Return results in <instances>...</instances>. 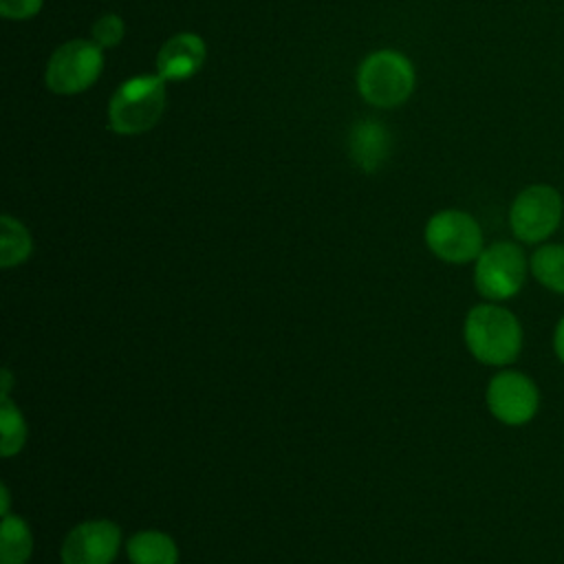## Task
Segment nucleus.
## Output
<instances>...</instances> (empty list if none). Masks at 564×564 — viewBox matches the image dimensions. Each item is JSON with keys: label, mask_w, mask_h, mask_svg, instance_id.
<instances>
[{"label": "nucleus", "mask_w": 564, "mask_h": 564, "mask_svg": "<svg viewBox=\"0 0 564 564\" xmlns=\"http://www.w3.org/2000/svg\"><path fill=\"white\" fill-rule=\"evenodd\" d=\"M529 273L546 291L564 295V245L544 242L529 258Z\"/></svg>", "instance_id": "13"}, {"label": "nucleus", "mask_w": 564, "mask_h": 564, "mask_svg": "<svg viewBox=\"0 0 564 564\" xmlns=\"http://www.w3.org/2000/svg\"><path fill=\"white\" fill-rule=\"evenodd\" d=\"M44 0H0V13L7 20H31L40 13Z\"/></svg>", "instance_id": "18"}, {"label": "nucleus", "mask_w": 564, "mask_h": 564, "mask_svg": "<svg viewBox=\"0 0 564 564\" xmlns=\"http://www.w3.org/2000/svg\"><path fill=\"white\" fill-rule=\"evenodd\" d=\"M0 494H2V505H0V513H2V516H7V513H9V491H7V487H4V485L0 487Z\"/></svg>", "instance_id": "20"}, {"label": "nucleus", "mask_w": 564, "mask_h": 564, "mask_svg": "<svg viewBox=\"0 0 564 564\" xmlns=\"http://www.w3.org/2000/svg\"><path fill=\"white\" fill-rule=\"evenodd\" d=\"M126 24L117 13H104L93 24V42L101 48H112L123 40Z\"/></svg>", "instance_id": "17"}, {"label": "nucleus", "mask_w": 564, "mask_h": 564, "mask_svg": "<svg viewBox=\"0 0 564 564\" xmlns=\"http://www.w3.org/2000/svg\"><path fill=\"white\" fill-rule=\"evenodd\" d=\"M553 352L557 361L564 366V315L557 319L555 330H553Z\"/></svg>", "instance_id": "19"}, {"label": "nucleus", "mask_w": 564, "mask_h": 564, "mask_svg": "<svg viewBox=\"0 0 564 564\" xmlns=\"http://www.w3.org/2000/svg\"><path fill=\"white\" fill-rule=\"evenodd\" d=\"M485 403L496 421L518 427L527 425L538 414L540 390L529 375L520 370H500L487 383Z\"/></svg>", "instance_id": "8"}, {"label": "nucleus", "mask_w": 564, "mask_h": 564, "mask_svg": "<svg viewBox=\"0 0 564 564\" xmlns=\"http://www.w3.org/2000/svg\"><path fill=\"white\" fill-rule=\"evenodd\" d=\"M465 346L471 357L485 366H507L522 350V324L505 306L496 302L469 308L463 324Z\"/></svg>", "instance_id": "1"}, {"label": "nucleus", "mask_w": 564, "mask_h": 564, "mask_svg": "<svg viewBox=\"0 0 564 564\" xmlns=\"http://www.w3.org/2000/svg\"><path fill=\"white\" fill-rule=\"evenodd\" d=\"M562 194L546 183H533L518 192L509 207L511 234L527 245H540L555 234L562 223Z\"/></svg>", "instance_id": "5"}, {"label": "nucleus", "mask_w": 564, "mask_h": 564, "mask_svg": "<svg viewBox=\"0 0 564 564\" xmlns=\"http://www.w3.org/2000/svg\"><path fill=\"white\" fill-rule=\"evenodd\" d=\"M390 132L377 119H361L350 128L348 154L364 172H377L390 156Z\"/></svg>", "instance_id": "11"}, {"label": "nucleus", "mask_w": 564, "mask_h": 564, "mask_svg": "<svg viewBox=\"0 0 564 564\" xmlns=\"http://www.w3.org/2000/svg\"><path fill=\"white\" fill-rule=\"evenodd\" d=\"M26 441V423L20 408L9 399L0 397V454L4 458L15 456Z\"/></svg>", "instance_id": "16"}, {"label": "nucleus", "mask_w": 564, "mask_h": 564, "mask_svg": "<svg viewBox=\"0 0 564 564\" xmlns=\"http://www.w3.org/2000/svg\"><path fill=\"white\" fill-rule=\"evenodd\" d=\"M474 262V286L489 302L511 300L524 286L529 260L516 242H494Z\"/></svg>", "instance_id": "4"}, {"label": "nucleus", "mask_w": 564, "mask_h": 564, "mask_svg": "<svg viewBox=\"0 0 564 564\" xmlns=\"http://www.w3.org/2000/svg\"><path fill=\"white\" fill-rule=\"evenodd\" d=\"M33 249L29 229L13 216L2 214L0 218V264L4 269L22 264Z\"/></svg>", "instance_id": "15"}, {"label": "nucleus", "mask_w": 564, "mask_h": 564, "mask_svg": "<svg viewBox=\"0 0 564 564\" xmlns=\"http://www.w3.org/2000/svg\"><path fill=\"white\" fill-rule=\"evenodd\" d=\"M104 48L93 40H70L53 51L46 62V86L55 95L88 90L101 75Z\"/></svg>", "instance_id": "6"}, {"label": "nucleus", "mask_w": 564, "mask_h": 564, "mask_svg": "<svg viewBox=\"0 0 564 564\" xmlns=\"http://www.w3.org/2000/svg\"><path fill=\"white\" fill-rule=\"evenodd\" d=\"M205 42L196 33L172 35L156 53V75L165 82H183L194 77L205 64Z\"/></svg>", "instance_id": "10"}, {"label": "nucleus", "mask_w": 564, "mask_h": 564, "mask_svg": "<svg viewBox=\"0 0 564 564\" xmlns=\"http://www.w3.org/2000/svg\"><path fill=\"white\" fill-rule=\"evenodd\" d=\"M412 62L392 48L370 53L357 70V88L364 101L375 108H397L414 90Z\"/></svg>", "instance_id": "3"}, {"label": "nucleus", "mask_w": 564, "mask_h": 564, "mask_svg": "<svg viewBox=\"0 0 564 564\" xmlns=\"http://www.w3.org/2000/svg\"><path fill=\"white\" fill-rule=\"evenodd\" d=\"M33 553L29 524L13 513L2 516L0 524V564H26Z\"/></svg>", "instance_id": "14"}, {"label": "nucleus", "mask_w": 564, "mask_h": 564, "mask_svg": "<svg viewBox=\"0 0 564 564\" xmlns=\"http://www.w3.org/2000/svg\"><path fill=\"white\" fill-rule=\"evenodd\" d=\"M165 108V79L141 75L121 82L108 104V126L117 134H141L156 126Z\"/></svg>", "instance_id": "2"}, {"label": "nucleus", "mask_w": 564, "mask_h": 564, "mask_svg": "<svg viewBox=\"0 0 564 564\" xmlns=\"http://www.w3.org/2000/svg\"><path fill=\"white\" fill-rule=\"evenodd\" d=\"M121 546V529L110 520L73 527L62 542V564H112Z\"/></svg>", "instance_id": "9"}, {"label": "nucleus", "mask_w": 564, "mask_h": 564, "mask_svg": "<svg viewBox=\"0 0 564 564\" xmlns=\"http://www.w3.org/2000/svg\"><path fill=\"white\" fill-rule=\"evenodd\" d=\"M126 553L130 564H178V546L163 531H139L128 538Z\"/></svg>", "instance_id": "12"}, {"label": "nucleus", "mask_w": 564, "mask_h": 564, "mask_svg": "<svg viewBox=\"0 0 564 564\" xmlns=\"http://www.w3.org/2000/svg\"><path fill=\"white\" fill-rule=\"evenodd\" d=\"M425 245L443 262L465 264L480 256L482 229L463 209H441L425 225Z\"/></svg>", "instance_id": "7"}]
</instances>
